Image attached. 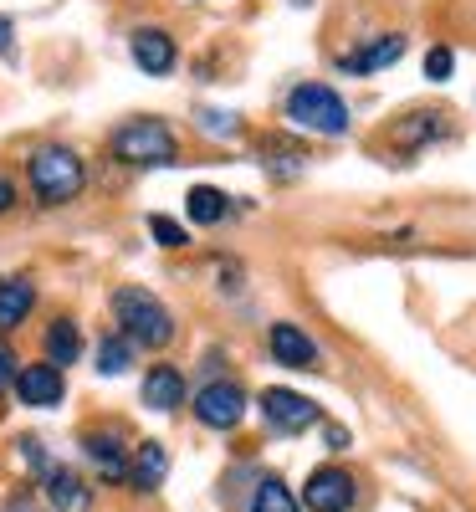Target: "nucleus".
<instances>
[{"label":"nucleus","mask_w":476,"mask_h":512,"mask_svg":"<svg viewBox=\"0 0 476 512\" xmlns=\"http://www.w3.org/2000/svg\"><path fill=\"white\" fill-rule=\"evenodd\" d=\"M113 313H118V323H123L128 344L164 349L169 338H175V318H169V308L159 303L154 292H144V287H118V292H113Z\"/></svg>","instance_id":"obj_1"},{"label":"nucleus","mask_w":476,"mask_h":512,"mask_svg":"<svg viewBox=\"0 0 476 512\" xmlns=\"http://www.w3.org/2000/svg\"><path fill=\"white\" fill-rule=\"evenodd\" d=\"M287 118L297 128H308V134H323V139L349 134V103H343L328 82H302V88H292Z\"/></svg>","instance_id":"obj_2"},{"label":"nucleus","mask_w":476,"mask_h":512,"mask_svg":"<svg viewBox=\"0 0 476 512\" xmlns=\"http://www.w3.org/2000/svg\"><path fill=\"white\" fill-rule=\"evenodd\" d=\"M31 190H36V200L41 205H67V200H77V190H82V159L72 154V149H62V144H47V149H36L31 154Z\"/></svg>","instance_id":"obj_3"},{"label":"nucleus","mask_w":476,"mask_h":512,"mask_svg":"<svg viewBox=\"0 0 476 512\" xmlns=\"http://www.w3.org/2000/svg\"><path fill=\"white\" fill-rule=\"evenodd\" d=\"M113 154L123 164H175L180 149H175V134L159 118H134L113 134Z\"/></svg>","instance_id":"obj_4"},{"label":"nucleus","mask_w":476,"mask_h":512,"mask_svg":"<svg viewBox=\"0 0 476 512\" xmlns=\"http://www.w3.org/2000/svg\"><path fill=\"white\" fill-rule=\"evenodd\" d=\"M195 415L210 425V431H231V425H241V415H246V395H241V384H231V379L205 384V390L195 395Z\"/></svg>","instance_id":"obj_5"},{"label":"nucleus","mask_w":476,"mask_h":512,"mask_svg":"<svg viewBox=\"0 0 476 512\" xmlns=\"http://www.w3.org/2000/svg\"><path fill=\"white\" fill-rule=\"evenodd\" d=\"M354 492H359V482L343 472V466H323V472L308 477V492H302V502H308L313 512H349V507H354Z\"/></svg>","instance_id":"obj_6"},{"label":"nucleus","mask_w":476,"mask_h":512,"mask_svg":"<svg viewBox=\"0 0 476 512\" xmlns=\"http://www.w3.org/2000/svg\"><path fill=\"white\" fill-rule=\"evenodd\" d=\"M262 410H267V420L277 425V431H287V436L308 431V425L318 420V405L308 395H297V390H267L262 395Z\"/></svg>","instance_id":"obj_7"},{"label":"nucleus","mask_w":476,"mask_h":512,"mask_svg":"<svg viewBox=\"0 0 476 512\" xmlns=\"http://www.w3.org/2000/svg\"><path fill=\"white\" fill-rule=\"evenodd\" d=\"M16 395H21V405H36V410L62 405V369L57 364H26L16 374Z\"/></svg>","instance_id":"obj_8"},{"label":"nucleus","mask_w":476,"mask_h":512,"mask_svg":"<svg viewBox=\"0 0 476 512\" xmlns=\"http://www.w3.org/2000/svg\"><path fill=\"white\" fill-rule=\"evenodd\" d=\"M405 57V36L400 31H384V36H374L369 47H359V52H349V57H338V72H379V67H389V62H400Z\"/></svg>","instance_id":"obj_9"},{"label":"nucleus","mask_w":476,"mask_h":512,"mask_svg":"<svg viewBox=\"0 0 476 512\" xmlns=\"http://www.w3.org/2000/svg\"><path fill=\"white\" fill-rule=\"evenodd\" d=\"M272 354H277V364H287V369H318V344L308 333H302L297 323H277L272 328Z\"/></svg>","instance_id":"obj_10"},{"label":"nucleus","mask_w":476,"mask_h":512,"mask_svg":"<svg viewBox=\"0 0 476 512\" xmlns=\"http://www.w3.org/2000/svg\"><path fill=\"white\" fill-rule=\"evenodd\" d=\"M134 62H139L149 77H164L169 67H175V36L159 31V26L134 31Z\"/></svg>","instance_id":"obj_11"},{"label":"nucleus","mask_w":476,"mask_h":512,"mask_svg":"<svg viewBox=\"0 0 476 512\" xmlns=\"http://www.w3.org/2000/svg\"><path fill=\"white\" fill-rule=\"evenodd\" d=\"M47 497L57 512H88V502H93V492L82 487L72 466H47Z\"/></svg>","instance_id":"obj_12"},{"label":"nucleus","mask_w":476,"mask_h":512,"mask_svg":"<svg viewBox=\"0 0 476 512\" xmlns=\"http://www.w3.org/2000/svg\"><path fill=\"white\" fill-rule=\"evenodd\" d=\"M180 400H185V379H180V369L154 364V369L144 374V405H149V410H175Z\"/></svg>","instance_id":"obj_13"},{"label":"nucleus","mask_w":476,"mask_h":512,"mask_svg":"<svg viewBox=\"0 0 476 512\" xmlns=\"http://www.w3.org/2000/svg\"><path fill=\"white\" fill-rule=\"evenodd\" d=\"M441 134H446V113H436V108H415V113H405L400 128H395V139H400L405 149H420V144L441 139Z\"/></svg>","instance_id":"obj_14"},{"label":"nucleus","mask_w":476,"mask_h":512,"mask_svg":"<svg viewBox=\"0 0 476 512\" xmlns=\"http://www.w3.org/2000/svg\"><path fill=\"white\" fill-rule=\"evenodd\" d=\"M31 303H36V287L26 277H6L0 282V328H16L31 313Z\"/></svg>","instance_id":"obj_15"},{"label":"nucleus","mask_w":476,"mask_h":512,"mask_svg":"<svg viewBox=\"0 0 476 512\" xmlns=\"http://www.w3.org/2000/svg\"><path fill=\"white\" fill-rule=\"evenodd\" d=\"M82 451L93 456V466H98V472H103L108 482H123L128 472H134V466L123 461V446H118L113 436H88V441H82Z\"/></svg>","instance_id":"obj_16"},{"label":"nucleus","mask_w":476,"mask_h":512,"mask_svg":"<svg viewBox=\"0 0 476 512\" xmlns=\"http://www.w3.org/2000/svg\"><path fill=\"white\" fill-rule=\"evenodd\" d=\"M164 472H169V451H164L159 441H144V446H139V461H134V472H128V482L144 487V492H154V487L164 482Z\"/></svg>","instance_id":"obj_17"},{"label":"nucleus","mask_w":476,"mask_h":512,"mask_svg":"<svg viewBox=\"0 0 476 512\" xmlns=\"http://www.w3.org/2000/svg\"><path fill=\"white\" fill-rule=\"evenodd\" d=\"M77 354H82V333H77V323L57 318V323L47 328V364H72Z\"/></svg>","instance_id":"obj_18"},{"label":"nucleus","mask_w":476,"mask_h":512,"mask_svg":"<svg viewBox=\"0 0 476 512\" xmlns=\"http://www.w3.org/2000/svg\"><path fill=\"white\" fill-rule=\"evenodd\" d=\"M185 205H190V221H195V226H215V221L226 216V195L210 190V185H195V190L185 195Z\"/></svg>","instance_id":"obj_19"},{"label":"nucleus","mask_w":476,"mask_h":512,"mask_svg":"<svg viewBox=\"0 0 476 512\" xmlns=\"http://www.w3.org/2000/svg\"><path fill=\"white\" fill-rule=\"evenodd\" d=\"M251 512H297V497H292L287 482L267 477L262 487H256V497H251Z\"/></svg>","instance_id":"obj_20"},{"label":"nucleus","mask_w":476,"mask_h":512,"mask_svg":"<svg viewBox=\"0 0 476 512\" xmlns=\"http://www.w3.org/2000/svg\"><path fill=\"white\" fill-rule=\"evenodd\" d=\"M128 359H134V354H128V338H103V344H98V369L103 374H123Z\"/></svg>","instance_id":"obj_21"},{"label":"nucleus","mask_w":476,"mask_h":512,"mask_svg":"<svg viewBox=\"0 0 476 512\" xmlns=\"http://www.w3.org/2000/svg\"><path fill=\"white\" fill-rule=\"evenodd\" d=\"M149 231H154L159 246H185V226L169 221V216H149Z\"/></svg>","instance_id":"obj_22"},{"label":"nucleus","mask_w":476,"mask_h":512,"mask_svg":"<svg viewBox=\"0 0 476 512\" xmlns=\"http://www.w3.org/2000/svg\"><path fill=\"white\" fill-rule=\"evenodd\" d=\"M451 67H456V57H451L446 47H430V52H425V77H430V82H446Z\"/></svg>","instance_id":"obj_23"},{"label":"nucleus","mask_w":476,"mask_h":512,"mask_svg":"<svg viewBox=\"0 0 476 512\" xmlns=\"http://www.w3.org/2000/svg\"><path fill=\"white\" fill-rule=\"evenodd\" d=\"M11 379H16V354H11L6 344H0V390H6Z\"/></svg>","instance_id":"obj_24"},{"label":"nucleus","mask_w":476,"mask_h":512,"mask_svg":"<svg viewBox=\"0 0 476 512\" xmlns=\"http://www.w3.org/2000/svg\"><path fill=\"white\" fill-rule=\"evenodd\" d=\"M11 36H16V26H11L6 16H0V57H6V52H11Z\"/></svg>","instance_id":"obj_25"},{"label":"nucleus","mask_w":476,"mask_h":512,"mask_svg":"<svg viewBox=\"0 0 476 512\" xmlns=\"http://www.w3.org/2000/svg\"><path fill=\"white\" fill-rule=\"evenodd\" d=\"M11 200H16V190H11V180H0V216L11 210Z\"/></svg>","instance_id":"obj_26"}]
</instances>
